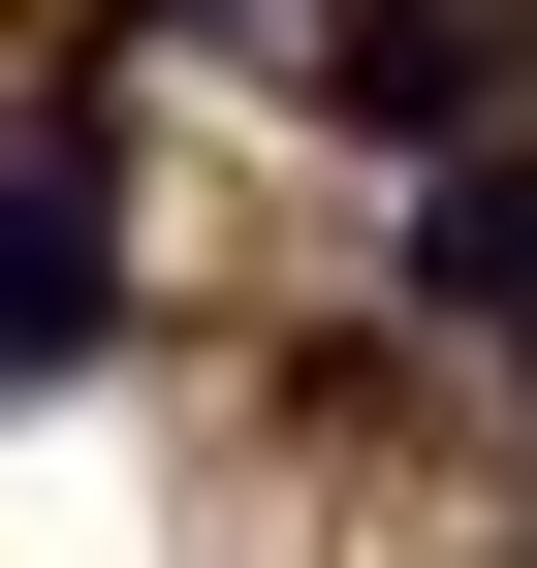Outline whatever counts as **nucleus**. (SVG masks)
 Returning a JSON list of instances; mask_svg holds the SVG:
<instances>
[{
	"label": "nucleus",
	"instance_id": "1",
	"mask_svg": "<svg viewBox=\"0 0 537 568\" xmlns=\"http://www.w3.org/2000/svg\"><path fill=\"white\" fill-rule=\"evenodd\" d=\"M95 316H126V222H95V126H32V159H0V379H63Z\"/></svg>",
	"mask_w": 537,
	"mask_h": 568
},
{
	"label": "nucleus",
	"instance_id": "2",
	"mask_svg": "<svg viewBox=\"0 0 537 568\" xmlns=\"http://www.w3.org/2000/svg\"><path fill=\"white\" fill-rule=\"evenodd\" d=\"M316 95H348V126H443V159H475V95H506V0H316Z\"/></svg>",
	"mask_w": 537,
	"mask_h": 568
},
{
	"label": "nucleus",
	"instance_id": "3",
	"mask_svg": "<svg viewBox=\"0 0 537 568\" xmlns=\"http://www.w3.org/2000/svg\"><path fill=\"white\" fill-rule=\"evenodd\" d=\"M443 316L537 379V126H475V159H443Z\"/></svg>",
	"mask_w": 537,
	"mask_h": 568
}]
</instances>
